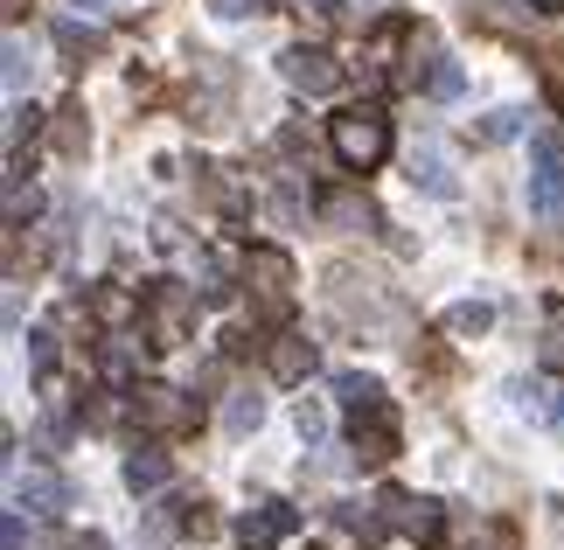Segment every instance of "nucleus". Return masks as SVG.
I'll list each match as a JSON object with an SVG mask.
<instances>
[{
  "label": "nucleus",
  "mask_w": 564,
  "mask_h": 550,
  "mask_svg": "<svg viewBox=\"0 0 564 550\" xmlns=\"http://www.w3.org/2000/svg\"><path fill=\"white\" fill-rule=\"evenodd\" d=\"M328 147H335V161L349 168V174H370L390 161V119H383V105H349V112H335L328 119Z\"/></svg>",
  "instance_id": "nucleus-1"
},
{
  "label": "nucleus",
  "mask_w": 564,
  "mask_h": 550,
  "mask_svg": "<svg viewBox=\"0 0 564 550\" xmlns=\"http://www.w3.org/2000/svg\"><path fill=\"white\" fill-rule=\"evenodd\" d=\"M245 285L258 293V314H286L293 306V258L279 251V245H251L245 251Z\"/></svg>",
  "instance_id": "nucleus-2"
},
{
  "label": "nucleus",
  "mask_w": 564,
  "mask_h": 550,
  "mask_svg": "<svg viewBox=\"0 0 564 550\" xmlns=\"http://www.w3.org/2000/svg\"><path fill=\"white\" fill-rule=\"evenodd\" d=\"M188 321H195V300L182 293V285L154 279V285L140 293V327L154 335V348H175V342H188Z\"/></svg>",
  "instance_id": "nucleus-3"
},
{
  "label": "nucleus",
  "mask_w": 564,
  "mask_h": 550,
  "mask_svg": "<svg viewBox=\"0 0 564 550\" xmlns=\"http://www.w3.org/2000/svg\"><path fill=\"white\" fill-rule=\"evenodd\" d=\"M530 209L551 216V224H564V140L557 133H536L530 140Z\"/></svg>",
  "instance_id": "nucleus-4"
},
{
  "label": "nucleus",
  "mask_w": 564,
  "mask_h": 550,
  "mask_svg": "<svg viewBox=\"0 0 564 550\" xmlns=\"http://www.w3.org/2000/svg\"><path fill=\"white\" fill-rule=\"evenodd\" d=\"M279 71H286V84H293V91H307V98H328L335 84H341V63L321 50V42H300V50H286V56H279Z\"/></svg>",
  "instance_id": "nucleus-5"
},
{
  "label": "nucleus",
  "mask_w": 564,
  "mask_h": 550,
  "mask_svg": "<svg viewBox=\"0 0 564 550\" xmlns=\"http://www.w3.org/2000/svg\"><path fill=\"white\" fill-rule=\"evenodd\" d=\"M133 418H140V432H188L195 405L182 398V390H167V384H140L133 390Z\"/></svg>",
  "instance_id": "nucleus-6"
},
{
  "label": "nucleus",
  "mask_w": 564,
  "mask_h": 550,
  "mask_svg": "<svg viewBox=\"0 0 564 550\" xmlns=\"http://www.w3.org/2000/svg\"><path fill=\"white\" fill-rule=\"evenodd\" d=\"M300 530V509H286V502H258V509L237 516V550H279Z\"/></svg>",
  "instance_id": "nucleus-7"
},
{
  "label": "nucleus",
  "mask_w": 564,
  "mask_h": 550,
  "mask_svg": "<svg viewBox=\"0 0 564 550\" xmlns=\"http://www.w3.org/2000/svg\"><path fill=\"white\" fill-rule=\"evenodd\" d=\"M377 509H383V530H404V537H432V530H440V502H432V495L383 488Z\"/></svg>",
  "instance_id": "nucleus-8"
},
{
  "label": "nucleus",
  "mask_w": 564,
  "mask_h": 550,
  "mask_svg": "<svg viewBox=\"0 0 564 550\" xmlns=\"http://www.w3.org/2000/svg\"><path fill=\"white\" fill-rule=\"evenodd\" d=\"M349 425H356V460L383 467V460L398 453V411H390V398L370 405V411H349Z\"/></svg>",
  "instance_id": "nucleus-9"
},
{
  "label": "nucleus",
  "mask_w": 564,
  "mask_h": 550,
  "mask_svg": "<svg viewBox=\"0 0 564 550\" xmlns=\"http://www.w3.org/2000/svg\"><path fill=\"white\" fill-rule=\"evenodd\" d=\"M14 509L63 516V509H70V481H63L56 467H29V474H14Z\"/></svg>",
  "instance_id": "nucleus-10"
},
{
  "label": "nucleus",
  "mask_w": 564,
  "mask_h": 550,
  "mask_svg": "<svg viewBox=\"0 0 564 550\" xmlns=\"http://www.w3.org/2000/svg\"><path fill=\"white\" fill-rule=\"evenodd\" d=\"M167 474H175V460L167 453H154V446H133L126 453V467H119V481L133 495H154V488H167Z\"/></svg>",
  "instance_id": "nucleus-11"
},
{
  "label": "nucleus",
  "mask_w": 564,
  "mask_h": 550,
  "mask_svg": "<svg viewBox=\"0 0 564 550\" xmlns=\"http://www.w3.org/2000/svg\"><path fill=\"white\" fill-rule=\"evenodd\" d=\"M411 182H419L425 195H440V203H453V195H460V182H453V161H446V153L432 147V140L411 153Z\"/></svg>",
  "instance_id": "nucleus-12"
},
{
  "label": "nucleus",
  "mask_w": 564,
  "mask_h": 550,
  "mask_svg": "<svg viewBox=\"0 0 564 550\" xmlns=\"http://www.w3.org/2000/svg\"><path fill=\"white\" fill-rule=\"evenodd\" d=\"M265 369H272V384H307V369H314V342H307V335H279V342H272V356H265Z\"/></svg>",
  "instance_id": "nucleus-13"
},
{
  "label": "nucleus",
  "mask_w": 564,
  "mask_h": 550,
  "mask_svg": "<svg viewBox=\"0 0 564 550\" xmlns=\"http://www.w3.org/2000/svg\"><path fill=\"white\" fill-rule=\"evenodd\" d=\"M488 327H495V306H488V300H460V306H446V335L474 342V335H488Z\"/></svg>",
  "instance_id": "nucleus-14"
},
{
  "label": "nucleus",
  "mask_w": 564,
  "mask_h": 550,
  "mask_svg": "<svg viewBox=\"0 0 564 550\" xmlns=\"http://www.w3.org/2000/svg\"><path fill=\"white\" fill-rule=\"evenodd\" d=\"M91 314L105 327H126V321H140V293H119V285H98L91 293Z\"/></svg>",
  "instance_id": "nucleus-15"
},
{
  "label": "nucleus",
  "mask_w": 564,
  "mask_h": 550,
  "mask_svg": "<svg viewBox=\"0 0 564 550\" xmlns=\"http://www.w3.org/2000/svg\"><path fill=\"white\" fill-rule=\"evenodd\" d=\"M56 50L70 56V63H84V56H98V50H105V35H98V29H84V21H56Z\"/></svg>",
  "instance_id": "nucleus-16"
},
{
  "label": "nucleus",
  "mask_w": 564,
  "mask_h": 550,
  "mask_svg": "<svg viewBox=\"0 0 564 550\" xmlns=\"http://www.w3.org/2000/svg\"><path fill=\"white\" fill-rule=\"evenodd\" d=\"M258 425H265V405H258L251 390H237V398L224 405V432H230V439H245V432H258Z\"/></svg>",
  "instance_id": "nucleus-17"
},
{
  "label": "nucleus",
  "mask_w": 564,
  "mask_h": 550,
  "mask_svg": "<svg viewBox=\"0 0 564 550\" xmlns=\"http://www.w3.org/2000/svg\"><path fill=\"white\" fill-rule=\"evenodd\" d=\"M335 398H341V411H370V405H383V384L377 377H341Z\"/></svg>",
  "instance_id": "nucleus-18"
},
{
  "label": "nucleus",
  "mask_w": 564,
  "mask_h": 550,
  "mask_svg": "<svg viewBox=\"0 0 564 550\" xmlns=\"http://www.w3.org/2000/svg\"><path fill=\"white\" fill-rule=\"evenodd\" d=\"M516 133H523V112H516V105H502V112H488V119H481V140H495V147L516 140Z\"/></svg>",
  "instance_id": "nucleus-19"
},
{
  "label": "nucleus",
  "mask_w": 564,
  "mask_h": 550,
  "mask_svg": "<svg viewBox=\"0 0 564 550\" xmlns=\"http://www.w3.org/2000/svg\"><path fill=\"white\" fill-rule=\"evenodd\" d=\"M63 126H56V153H84V112L70 105V112H56Z\"/></svg>",
  "instance_id": "nucleus-20"
},
{
  "label": "nucleus",
  "mask_w": 564,
  "mask_h": 550,
  "mask_svg": "<svg viewBox=\"0 0 564 550\" xmlns=\"http://www.w3.org/2000/svg\"><path fill=\"white\" fill-rule=\"evenodd\" d=\"M29 356H35V369H42V377L56 369V335H50V327H35V335H29Z\"/></svg>",
  "instance_id": "nucleus-21"
},
{
  "label": "nucleus",
  "mask_w": 564,
  "mask_h": 550,
  "mask_svg": "<svg viewBox=\"0 0 564 550\" xmlns=\"http://www.w3.org/2000/svg\"><path fill=\"white\" fill-rule=\"evenodd\" d=\"M293 425H300V439H321V432H328V411L300 398V411H293Z\"/></svg>",
  "instance_id": "nucleus-22"
},
{
  "label": "nucleus",
  "mask_w": 564,
  "mask_h": 550,
  "mask_svg": "<svg viewBox=\"0 0 564 550\" xmlns=\"http://www.w3.org/2000/svg\"><path fill=\"white\" fill-rule=\"evenodd\" d=\"M425 84H432V98H460V63H440Z\"/></svg>",
  "instance_id": "nucleus-23"
},
{
  "label": "nucleus",
  "mask_w": 564,
  "mask_h": 550,
  "mask_svg": "<svg viewBox=\"0 0 564 550\" xmlns=\"http://www.w3.org/2000/svg\"><path fill=\"white\" fill-rule=\"evenodd\" d=\"M300 14H307V21H314V29H328V21L341 14V0H300Z\"/></svg>",
  "instance_id": "nucleus-24"
},
{
  "label": "nucleus",
  "mask_w": 564,
  "mask_h": 550,
  "mask_svg": "<svg viewBox=\"0 0 564 550\" xmlns=\"http://www.w3.org/2000/svg\"><path fill=\"white\" fill-rule=\"evenodd\" d=\"M98 369H105L112 384H126V369H133V356H126V348H105V356H98Z\"/></svg>",
  "instance_id": "nucleus-25"
},
{
  "label": "nucleus",
  "mask_w": 564,
  "mask_h": 550,
  "mask_svg": "<svg viewBox=\"0 0 564 550\" xmlns=\"http://www.w3.org/2000/svg\"><path fill=\"white\" fill-rule=\"evenodd\" d=\"M209 8L224 14V21H245V14H258V8H265V0H209Z\"/></svg>",
  "instance_id": "nucleus-26"
},
{
  "label": "nucleus",
  "mask_w": 564,
  "mask_h": 550,
  "mask_svg": "<svg viewBox=\"0 0 564 550\" xmlns=\"http://www.w3.org/2000/svg\"><path fill=\"white\" fill-rule=\"evenodd\" d=\"M544 363H551V369H564V335H551V342H544Z\"/></svg>",
  "instance_id": "nucleus-27"
},
{
  "label": "nucleus",
  "mask_w": 564,
  "mask_h": 550,
  "mask_svg": "<svg viewBox=\"0 0 564 550\" xmlns=\"http://www.w3.org/2000/svg\"><path fill=\"white\" fill-rule=\"evenodd\" d=\"M536 8H544V14H564V0H536Z\"/></svg>",
  "instance_id": "nucleus-28"
},
{
  "label": "nucleus",
  "mask_w": 564,
  "mask_h": 550,
  "mask_svg": "<svg viewBox=\"0 0 564 550\" xmlns=\"http://www.w3.org/2000/svg\"><path fill=\"white\" fill-rule=\"evenodd\" d=\"M77 8H119V0H77Z\"/></svg>",
  "instance_id": "nucleus-29"
}]
</instances>
